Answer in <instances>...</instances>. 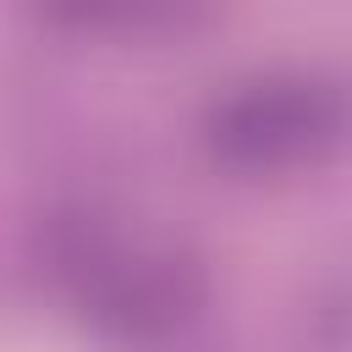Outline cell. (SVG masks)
<instances>
[{
    "label": "cell",
    "instance_id": "3957f363",
    "mask_svg": "<svg viewBox=\"0 0 352 352\" xmlns=\"http://www.w3.org/2000/svg\"><path fill=\"white\" fill-rule=\"evenodd\" d=\"M50 6L77 28H165L192 16L204 0H50Z\"/></svg>",
    "mask_w": 352,
    "mask_h": 352
},
{
    "label": "cell",
    "instance_id": "6da1fadb",
    "mask_svg": "<svg viewBox=\"0 0 352 352\" xmlns=\"http://www.w3.org/2000/svg\"><path fill=\"white\" fill-rule=\"evenodd\" d=\"M352 99L324 77H258L209 110V148L236 170H280L336 148Z\"/></svg>",
    "mask_w": 352,
    "mask_h": 352
},
{
    "label": "cell",
    "instance_id": "7a4b0ae2",
    "mask_svg": "<svg viewBox=\"0 0 352 352\" xmlns=\"http://www.w3.org/2000/svg\"><path fill=\"white\" fill-rule=\"evenodd\" d=\"M55 253H60L66 280L88 302V314L126 330V336H148V330L170 324L187 302V280L170 258H148V253L82 226V220L66 226Z\"/></svg>",
    "mask_w": 352,
    "mask_h": 352
}]
</instances>
